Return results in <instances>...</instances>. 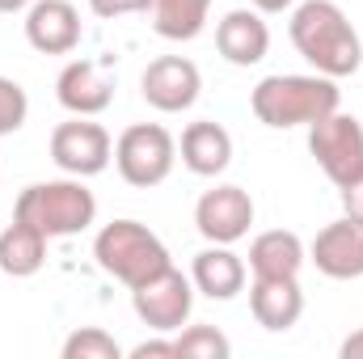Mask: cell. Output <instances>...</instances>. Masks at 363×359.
I'll return each mask as SVG.
<instances>
[{"label":"cell","mask_w":363,"mask_h":359,"mask_svg":"<svg viewBox=\"0 0 363 359\" xmlns=\"http://www.w3.org/2000/svg\"><path fill=\"white\" fill-rule=\"evenodd\" d=\"M291 47L300 51L304 64H313V72L321 77H355L363 64V38L351 26V17L342 13V4L334 0H300L291 9Z\"/></svg>","instance_id":"1"},{"label":"cell","mask_w":363,"mask_h":359,"mask_svg":"<svg viewBox=\"0 0 363 359\" xmlns=\"http://www.w3.org/2000/svg\"><path fill=\"white\" fill-rule=\"evenodd\" d=\"M338 106H342L338 81L321 77V72H274V77H262L250 93L254 118L274 127V131L313 127L317 118L334 114Z\"/></svg>","instance_id":"2"},{"label":"cell","mask_w":363,"mask_h":359,"mask_svg":"<svg viewBox=\"0 0 363 359\" xmlns=\"http://www.w3.org/2000/svg\"><path fill=\"white\" fill-rule=\"evenodd\" d=\"M13 220L34 224L38 233L55 237H77L97 220V199L85 186V178H47V182H30L17 203H13Z\"/></svg>","instance_id":"3"},{"label":"cell","mask_w":363,"mask_h":359,"mask_svg":"<svg viewBox=\"0 0 363 359\" xmlns=\"http://www.w3.org/2000/svg\"><path fill=\"white\" fill-rule=\"evenodd\" d=\"M93 263L110 279H118L123 287H140L144 279L174 267L165 241L140 220H110V224H101L97 237H93Z\"/></svg>","instance_id":"4"},{"label":"cell","mask_w":363,"mask_h":359,"mask_svg":"<svg viewBox=\"0 0 363 359\" xmlns=\"http://www.w3.org/2000/svg\"><path fill=\"white\" fill-rule=\"evenodd\" d=\"M178 165V140L161 123H131L114 140V170L127 186H161Z\"/></svg>","instance_id":"5"},{"label":"cell","mask_w":363,"mask_h":359,"mask_svg":"<svg viewBox=\"0 0 363 359\" xmlns=\"http://www.w3.org/2000/svg\"><path fill=\"white\" fill-rule=\"evenodd\" d=\"M308 153L317 157L321 174L334 186H347L363 174V123L355 114H325L308 127Z\"/></svg>","instance_id":"6"},{"label":"cell","mask_w":363,"mask_h":359,"mask_svg":"<svg viewBox=\"0 0 363 359\" xmlns=\"http://www.w3.org/2000/svg\"><path fill=\"white\" fill-rule=\"evenodd\" d=\"M131 309L135 317L157 330V334H178L194 313V283L178 267H165L161 275L144 279L140 287H131Z\"/></svg>","instance_id":"7"},{"label":"cell","mask_w":363,"mask_h":359,"mask_svg":"<svg viewBox=\"0 0 363 359\" xmlns=\"http://www.w3.org/2000/svg\"><path fill=\"white\" fill-rule=\"evenodd\" d=\"M51 161L68 178H97L114 161V140L101 123H93L85 114H72L68 123H60L51 131Z\"/></svg>","instance_id":"8"},{"label":"cell","mask_w":363,"mask_h":359,"mask_svg":"<svg viewBox=\"0 0 363 359\" xmlns=\"http://www.w3.org/2000/svg\"><path fill=\"white\" fill-rule=\"evenodd\" d=\"M194 228L211 245H237L241 237H250V228H254L250 190H241L233 182H220V186L203 190L199 203H194Z\"/></svg>","instance_id":"9"},{"label":"cell","mask_w":363,"mask_h":359,"mask_svg":"<svg viewBox=\"0 0 363 359\" xmlns=\"http://www.w3.org/2000/svg\"><path fill=\"white\" fill-rule=\"evenodd\" d=\"M140 93H144V101H148L152 110H161V114H182V110H190V106L199 101V93H203V72H199V64L186 60V55H161V60H152V64L144 68Z\"/></svg>","instance_id":"10"},{"label":"cell","mask_w":363,"mask_h":359,"mask_svg":"<svg viewBox=\"0 0 363 359\" xmlns=\"http://www.w3.org/2000/svg\"><path fill=\"white\" fill-rule=\"evenodd\" d=\"M81 13L72 0H34L26 9V43L38 55H72L81 47Z\"/></svg>","instance_id":"11"},{"label":"cell","mask_w":363,"mask_h":359,"mask_svg":"<svg viewBox=\"0 0 363 359\" xmlns=\"http://www.w3.org/2000/svg\"><path fill=\"white\" fill-rule=\"evenodd\" d=\"M308 263L325 279H363V220L342 216L325 224L308 245Z\"/></svg>","instance_id":"12"},{"label":"cell","mask_w":363,"mask_h":359,"mask_svg":"<svg viewBox=\"0 0 363 359\" xmlns=\"http://www.w3.org/2000/svg\"><path fill=\"white\" fill-rule=\"evenodd\" d=\"M216 51L233 64V68H254L267 60L271 51V26L262 21V13L250 4V9H233L220 17L216 26Z\"/></svg>","instance_id":"13"},{"label":"cell","mask_w":363,"mask_h":359,"mask_svg":"<svg viewBox=\"0 0 363 359\" xmlns=\"http://www.w3.org/2000/svg\"><path fill=\"white\" fill-rule=\"evenodd\" d=\"M55 97L68 114H85V118H97L110 101H114V77L93 64V60H72L64 64V72L55 77Z\"/></svg>","instance_id":"14"},{"label":"cell","mask_w":363,"mask_h":359,"mask_svg":"<svg viewBox=\"0 0 363 359\" xmlns=\"http://www.w3.org/2000/svg\"><path fill=\"white\" fill-rule=\"evenodd\" d=\"M245 279H250V267H245L241 254H233V245H211L207 241V250H199L194 263H190L194 292L207 296V300H220V304L237 300L245 292Z\"/></svg>","instance_id":"15"},{"label":"cell","mask_w":363,"mask_h":359,"mask_svg":"<svg viewBox=\"0 0 363 359\" xmlns=\"http://www.w3.org/2000/svg\"><path fill=\"white\" fill-rule=\"evenodd\" d=\"M178 157L194 178H220V174L233 165V136H228L224 123L199 118V123H190V127L182 131Z\"/></svg>","instance_id":"16"},{"label":"cell","mask_w":363,"mask_h":359,"mask_svg":"<svg viewBox=\"0 0 363 359\" xmlns=\"http://www.w3.org/2000/svg\"><path fill=\"white\" fill-rule=\"evenodd\" d=\"M250 313H254V321L262 330L287 334L304 313L300 279H254L250 283Z\"/></svg>","instance_id":"17"},{"label":"cell","mask_w":363,"mask_h":359,"mask_svg":"<svg viewBox=\"0 0 363 359\" xmlns=\"http://www.w3.org/2000/svg\"><path fill=\"white\" fill-rule=\"evenodd\" d=\"M304 263H308V245L291 228H267L250 241L254 279H300Z\"/></svg>","instance_id":"18"},{"label":"cell","mask_w":363,"mask_h":359,"mask_svg":"<svg viewBox=\"0 0 363 359\" xmlns=\"http://www.w3.org/2000/svg\"><path fill=\"white\" fill-rule=\"evenodd\" d=\"M47 245H51L47 233H38V228L26 224V220H13V224L0 233V270H4L9 279H30V275H38V270L47 267Z\"/></svg>","instance_id":"19"},{"label":"cell","mask_w":363,"mask_h":359,"mask_svg":"<svg viewBox=\"0 0 363 359\" xmlns=\"http://www.w3.org/2000/svg\"><path fill=\"white\" fill-rule=\"evenodd\" d=\"M152 30L169 43H190L211 17V0H152Z\"/></svg>","instance_id":"20"},{"label":"cell","mask_w":363,"mask_h":359,"mask_svg":"<svg viewBox=\"0 0 363 359\" xmlns=\"http://www.w3.org/2000/svg\"><path fill=\"white\" fill-rule=\"evenodd\" d=\"M174 347H178V359H228L233 355V343L216 326H186V330L174 334Z\"/></svg>","instance_id":"21"},{"label":"cell","mask_w":363,"mask_h":359,"mask_svg":"<svg viewBox=\"0 0 363 359\" xmlns=\"http://www.w3.org/2000/svg\"><path fill=\"white\" fill-rule=\"evenodd\" d=\"M60 355L64 359H123V347H118V338L106 334L101 326H81V330H72V334L64 338Z\"/></svg>","instance_id":"22"},{"label":"cell","mask_w":363,"mask_h":359,"mask_svg":"<svg viewBox=\"0 0 363 359\" xmlns=\"http://www.w3.org/2000/svg\"><path fill=\"white\" fill-rule=\"evenodd\" d=\"M26 118H30V97H26V89L13 77H0V140L13 136V131H21Z\"/></svg>","instance_id":"23"},{"label":"cell","mask_w":363,"mask_h":359,"mask_svg":"<svg viewBox=\"0 0 363 359\" xmlns=\"http://www.w3.org/2000/svg\"><path fill=\"white\" fill-rule=\"evenodd\" d=\"M93 17L101 21H114V17H131V13H148L152 0H89Z\"/></svg>","instance_id":"24"},{"label":"cell","mask_w":363,"mask_h":359,"mask_svg":"<svg viewBox=\"0 0 363 359\" xmlns=\"http://www.w3.org/2000/svg\"><path fill=\"white\" fill-rule=\"evenodd\" d=\"M127 355L131 359H178V347H174V338H144Z\"/></svg>","instance_id":"25"},{"label":"cell","mask_w":363,"mask_h":359,"mask_svg":"<svg viewBox=\"0 0 363 359\" xmlns=\"http://www.w3.org/2000/svg\"><path fill=\"white\" fill-rule=\"evenodd\" d=\"M338 190H342V216L363 220V174L359 178H351L347 186H338Z\"/></svg>","instance_id":"26"},{"label":"cell","mask_w":363,"mask_h":359,"mask_svg":"<svg viewBox=\"0 0 363 359\" xmlns=\"http://www.w3.org/2000/svg\"><path fill=\"white\" fill-rule=\"evenodd\" d=\"M338 351H342V359H363V326L355 330V334H347V338H342V347H338Z\"/></svg>","instance_id":"27"},{"label":"cell","mask_w":363,"mask_h":359,"mask_svg":"<svg viewBox=\"0 0 363 359\" xmlns=\"http://www.w3.org/2000/svg\"><path fill=\"white\" fill-rule=\"evenodd\" d=\"M258 13H287V9H296V0H250Z\"/></svg>","instance_id":"28"},{"label":"cell","mask_w":363,"mask_h":359,"mask_svg":"<svg viewBox=\"0 0 363 359\" xmlns=\"http://www.w3.org/2000/svg\"><path fill=\"white\" fill-rule=\"evenodd\" d=\"M30 4H34V0H0V13H9V17H13V13H26Z\"/></svg>","instance_id":"29"}]
</instances>
